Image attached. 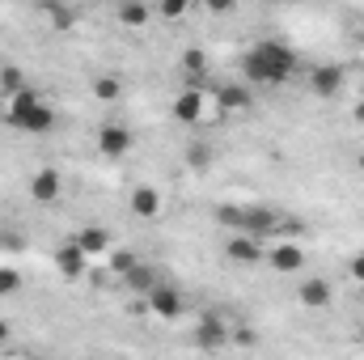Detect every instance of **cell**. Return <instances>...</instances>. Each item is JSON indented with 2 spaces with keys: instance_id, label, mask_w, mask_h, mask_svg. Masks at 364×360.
Wrapping results in <instances>:
<instances>
[{
  "instance_id": "obj_1",
  "label": "cell",
  "mask_w": 364,
  "mask_h": 360,
  "mask_svg": "<svg viewBox=\"0 0 364 360\" xmlns=\"http://www.w3.org/2000/svg\"><path fill=\"white\" fill-rule=\"evenodd\" d=\"M296 73V51L279 38H263L242 55V77L250 85H284Z\"/></svg>"
},
{
  "instance_id": "obj_2",
  "label": "cell",
  "mask_w": 364,
  "mask_h": 360,
  "mask_svg": "<svg viewBox=\"0 0 364 360\" xmlns=\"http://www.w3.org/2000/svg\"><path fill=\"white\" fill-rule=\"evenodd\" d=\"M9 127H17L26 136H43V132L55 127V110L30 90V85H21V90L9 97Z\"/></svg>"
},
{
  "instance_id": "obj_3",
  "label": "cell",
  "mask_w": 364,
  "mask_h": 360,
  "mask_svg": "<svg viewBox=\"0 0 364 360\" xmlns=\"http://www.w3.org/2000/svg\"><path fill=\"white\" fill-rule=\"evenodd\" d=\"M144 301H149V309H153L157 318H166V322H178L182 309H186L182 292L174 288V284H170V280H157V284H153V292H149Z\"/></svg>"
},
{
  "instance_id": "obj_4",
  "label": "cell",
  "mask_w": 364,
  "mask_h": 360,
  "mask_svg": "<svg viewBox=\"0 0 364 360\" xmlns=\"http://www.w3.org/2000/svg\"><path fill=\"white\" fill-rule=\"evenodd\" d=\"M275 225H279V212L275 208H267V203H242V229L237 233L267 238V233H275Z\"/></svg>"
},
{
  "instance_id": "obj_5",
  "label": "cell",
  "mask_w": 364,
  "mask_h": 360,
  "mask_svg": "<svg viewBox=\"0 0 364 360\" xmlns=\"http://www.w3.org/2000/svg\"><path fill=\"white\" fill-rule=\"evenodd\" d=\"M97 153L110 157V162H114V157H127V153H132V132H127L123 123H102V127H97Z\"/></svg>"
},
{
  "instance_id": "obj_6",
  "label": "cell",
  "mask_w": 364,
  "mask_h": 360,
  "mask_svg": "<svg viewBox=\"0 0 364 360\" xmlns=\"http://www.w3.org/2000/svg\"><path fill=\"white\" fill-rule=\"evenodd\" d=\"M225 255L237 263V268H255V263H263L267 255H263V242L255 238V233H237L229 246H225Z\"/></svg>"
},
{
  "instance_id": "obj_7",
  "label": "cell",
  "mask_w": 364,
  "mask_h": 360,
  "mask_svg": "<svg viewBox=\"0 0 364 360\" xmlns=\"http://www.w3.org/2000/svg\"><path fill=\"white\" fill-rule=\"evenodd\" d=\"M343 85H348V73H343L339 64H318V68L309 73V90L318 93V97H335Z\"/></svg>"
},
{
  "instance_id": "obj_8",
  "label": "cell",
  "mask_w": 364,
  "mask_h": 360,
  "mask_svg": "<svg viewBox=\"0 0 364 360\" xmlns=\"http://www.w3.org/2000/svg\"><path fill=\"white\" fill-rule=\"evenodd\" d=\"M55 268H60V275L64 280H81L85 275V268H90V255L81 250V242L73 238V242H64L60 250H55Z\"/></svg>"
},
{
  "instance_id": "obj_9",
  "label": "cell",
  "mask_w": 364,
  "mask_h": 360,
  "mask_svg": "<svg viewBox=\"0 0 364 360\" xmlns=\"http://www.w3.org/2000/svg\"><path fill=\"white\" fill-rule=\"evenodd\" d=\"M296 297H301V305H309V309H326V305L335 301V288H331V280L314 275V280H305V284L296 288Z\"/></svg>"
},
{
  "instance_id": "obj_10",
  "label": "cell",
  "mask_w": 364,
  "mask_h": 360,
  "mask_svg": "<svg viewBox=\"0 0 364 360\" xmlns=\"http://www.w3.org/2000/svg\"><path fill=\"white\" fill-rule=\"evenodd\" d=\"M119 280L127 284V292H136V297H149V292H153V284L161 280V271L153 268V263H144V259H140L136 268L127 271V275H119Z\"/></svg>"
},
{
  "instance_id": "obj_11",
  "label": "cell",
  "mask_w": 364,
  "mask_h": 360,
  "mask_svg": "<svg viewBox=\"0 0 364 360\" xmlns=\"http://www.w3.org/2000/svg\"><path fill=\"white\" fill-rule=\"evenodd\" d=\"M250 102H255L250 85H237V81H225V85H216V106H220V110H246Z\"/></svg>"
},
{
  "instance_id": "obj_12",
  "label": "cell",
  "mask_w": 364,
  "mask_h": 360,
  "mask_svg": "<svg viewBox=\"0 0 364 360\" xmlns=\"http://www.w3.org/2000/svg\"><path fill=\"white\" fill-rule=\"evenodd\" d=\"M60 170H38L34 179H30V199H38V203H51V199H60Z\"/></svg>"
},
{
  "instance_id": "obj_13",
  "label": "cell",
  "mask_w": 364,
  "mask_h": 360,
  "mask_svg": "<svg viewBox=\"0 0 364 360\" xmlns=\"http://www.w3.org/2000/svg\"><path fill=\"white\" fill-rule=\"evenodd\" d=\"M174 119H178V123H199V119H203V93L178 90V97H174Z\"/></svg>"
},
{
  "instance_id": "obj_14",
  "label": "cell",
  "mask_w": 364,
  "mask_h": 360,
  "mask_svg": "<svg viewBox=\"0 0 364 360\" xmlns=\"http://www.w3.org/2000/svg\"><path fill=\"white\" fill-rule=\"evenodd\" d=\"M77 242H81V250H85L90 259H97V255H110V233H106L102 225H81Z\"/></svg>"
},
{
  "instance_id": "obj_15",
  "label": "cell",
  "mask_w": 364,
  "mask_h": 360,
  "mask_svg": "<svg viewBox=\"0 0 364 360\" xmlns=\"http://www.w3.org/2000/svg\"><path fill=\"white\" fill-rule=\"evenodd\" d=\"M267 259H272L275 271H301V268H305V250H301L296 242H279Z\"/></svg>"
},
{
  "instance_id": "obj_16",
  "label": "cell",
  "mask_w": 364,
  "mask_h": 360,
  "mask_svg": "<svg viewBox=\"0 0 364 360\" xmlns=\"http://www.w3.org/2000/svg\"><path fill=\"white\" fill-rule=\"evenodd\" d=\"M132 212L144 216V221H153V216L161 212V191H157V186H136V191H132Z\"/></svg>"
},
{
  "instance_id": "obj_17",
  "label": "cell",
  "mask_w": 364,
  "mask_h": 360,
  "mask_svg": "<svg viewBox=\"0 0 364 360\" xmlns=\"http://www.w3.org/2000/svg\"><path fill=\"white\" fill-rule=\"evenodd\" d=\"M195 339H199V348H208V352H212V348H220V344L229 339V327H225L220 318H212V314H208V318L199 322V331H195Z\"/></svg>"
},
{
  "instance_id": "obj_18",
  "label": "cell",
  "mask_w": 364,
  "mask_h": 360,
  "mask_svg": "<svg viewBox=\"0 0 364 360\" xmlns=\"http://www.w3.org/2000/svg\"><path fill=\"white\" fill-rule=\"evenodd\" d=\"M119 21H123L127 30L149 26V4H144V0H119Z\"/></svg>"
},
{
  "instance_id": "obj_19",
  "label": "cell",
  "mask_w": 364,
  "mask_h": 360,
  "mask_svg": "<svg viewBox=\"0 0 364 360\" xmlns=\"http://www.w3.org/2000/svg\"><path fill=\"white\" fill-rule=\"evenodd\" d=\"M136 263H140V255H136V250H127V246H119V250H114V246H110V259H106V268L114 271V275H127Z\"/></svg>"
},
{
  "instance_id": "obj_20",
  "label": "cell",
  "mask_w": 364,
  "mask_h": 360,
  "mask_svg": "<svg viewBox=\"0 0 364 360\" xmlns=\"http://www.w3.org/2000/svg\"><path fill=\"white\" fill-rule=\"evenodd\" d=\"M119 93H123V81L119 77H97L93 81V97L97 102H119Z\"/></svg>"
},
{
  "instance_id": "obj_21",
  "label": "cell",
  "mask_w": 364,
  "mask_h": 360,
  "mask_svg": "<svg viewBox=\"0 0 364 360\" xmlns=\"http://www.w3.org/2000/svg\"><path fill=\"white\" fill-rule=\"evenodd\" d=\"M21 85H26V77H21V68H13V64H4V68H0V93H4V97H13V93L21 90Z\"/></svg>"
},
{
  "instance_id": "obj_22",
  "label": "cell",
  "mask_w": 364,
  "mask_h": 360,
  "mask_svg": "<svg viewBox=\"0 0 364 360\" xmlns=\"http://www.w3.org/2000/svg\"><path fill=\"white\" fill-rule=\"evenodd\" d=\"M216 225H225V229H242V203H220L216 208Z\"/></svg>"
},
{
  "instance_id": "obj_23",
  "label": "cell",
  "mask_w": 364,
  "mask_h": 360,
  "mask_svg": "<svg viewBox=\"0 0 364 360\" xmlns=\"http://www.w3.org/2000/svg\"><path fill=\"white\" fill-rule=\"evenodd\" d=\"M186 9H191V0H157L161 21H178V17H186Z\"/></svg>"
},
{
  "instance_id": "obj_24",
  "label": "cell",
  "mask_w": 364,
  "mask_h": 360,
  "mask_svg": "<svg viewBox=\"0 0 364 360\" xmlns=\"http://www.w3.org/2000/svg\"><path fill=\"white\" fill-rule=\"evenodd\" d=\"M43 9H47V17H51L55 30H68V26H73V9H64V4H55V0H43Z\"/></svg>"
},
{
  "instance_id": "obj_25",
  "label": "cell",
  "mask_w": 364,
  "mask_h": 360,
  "mask_svg": "<svg viewBox=\"0 0 364 360\" xmlns=\"http://www.w3.org/2000/svg\"><path fill=\"white\" fill-rule=\"evenodd\" d=\"M13 292H21V271L0 268V297H13Z\"/></svg>"
},
{
  "instance_id": "obj_26",
  "label": "cell",
  "mask_w": 364,
  "mask_h": 360,
  "mask_svg": "<svg viewBox=\"0 0 364 360\" xmlns=\"http://www.w3.org/2000/svg\"><path fill=\"white\" fill-rule=\"evenodd\" d=\"M203 68H208V60H203V51H199V47L182 51V73H203Z\"/></svg>"
},
{
  "instance_id": "obj_27",
  "label": "cell",
  "mask_w": 364,
  "mask_h": 360,
  "mask_svg": "<svg viewBox=\"0 0 364 360\" xmlns=\"http://www.w3.org/2000/svg\"><path fill=\"white\" fill-rule=\"evenodd\" d=\"M0 250H26V238L21 233H0Z\"/></svg>"
},
{
  "instance_id": "obj_28",
  "label": "cell",
  "mask_w": 364,
  "mask_h": 360,
  "mask_svg": "<svg viewBox=\"0 0 364 360\" xmlns=\"http://www.w3.org/2000/svg\"><path fill=\"white\" fill-rule=\"evenodd\" d=\"M208 4V13H233L237 9V0H203Z\"/></svg>"
},
{
  "instance_id": "obj_29",
  "label": "cell",
  "mask_w": 364,
  "mask_h": 360,
  "mask_svg": "<svg viewBox=\"0 0 364 360\" xmlns=\"http://www.w3.org/2000/svg\"><path fill=\"white\" fill-rule=\"evenodd\" d=\"M191 166H195V170H203V166H208V149H203V144H195V149H191Z\"/></svg>"
},
{
  "instance_id": "obj_30",
  "label": "cell",
  "mask_w": 364,
  "mask_h": 360,
  "mask_svg": "<svg viewBox=\"0 0 364 360\" xmlns=\"http://www.w3.org/2000/svg\"><path fill=\"white\" fill-rule=\"evenodd\" d=\"M348 271H352V280H360L364 284V255H356V259L348 263Z\"/></svg>"
},
{
  "instance_id": "obj_31",
  "label": "cell",
  "mask_w": 364,
  "mask_h": 360,
  "mask_svg": "<svg viewBox=\"0 0 364 360\" xmlns=\"http://www.w3.org/2000/svg\"><path fill=\"white\" fill-rule=\"evenodd\" d=\"M352 119H356V123H364V97L356 102V110H352Z\"/></svg>"
},
{
  "instance_id": "obj_32",
  "label": "cell",
  "mask_w": 364,
  "mask_h": 360,
  "mask_svg": "<svg viewBox=\"0 0 364 360\" xmlns=\"http://www.w3.org/2000/svg\"><path fill=\"white\" fill-rule=\"evenodd\" d=\"M9 331H13V327H9V322H4V318H0V344H4V339H9Z\"/></svg>"
},
{
  "instance_id": "obj_33",
  "label": "cell",
  "mask_w": 364,
  "mask_h": 360,
  "mask_svg": "<svg viewBox=\"0 0 364 360\" xmlns=\"http://www.w3.org/2000/svg\"><path fill=\"white\" fill-rule=\"evenodd\" d=\"M356 166H360V170H364V153H360V157H356Z\"/></svg>"
},
{
  "instance_id": "obj_34",
  "label": "cell",
  "mask_w": 364,
  "mask_h": 360,
  "mask_svg": "<svg viewBox=\"0 0 364 360\" xmlns=\"http://www.w3.org/2000/svg\"><path fill=\"white\" fill-rule=\"evenodd\" d=\"M360 335H364V331H360Z\"/></svg>"
}]
</instances>
